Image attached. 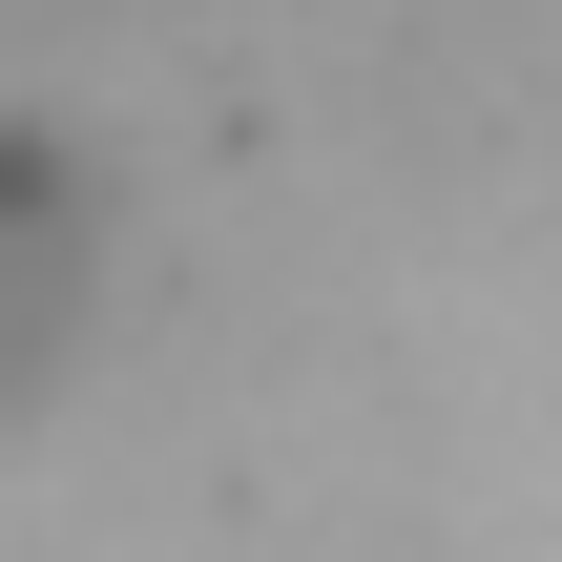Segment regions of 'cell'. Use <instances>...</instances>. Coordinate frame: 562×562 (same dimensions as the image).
Segmentation results:
<instances>
[{"label": "cell", "instance_id": "6da1fadb", "mask_svg": "<svg viewBox=\"0 0 562 562\" xmlns=\"http://www.w3.org/2000/svg\"><path fill=\"white\" fill-rule=\"evenodd\" d=\"M146 0H0V63H104Z\"/></svg>", "mask_w": 562, "mask_h": 562}]
</instances>
